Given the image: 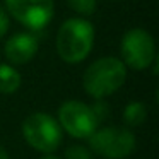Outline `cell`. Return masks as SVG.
<instances>
[{
  "instance_id": "1",
  "label": "cell",
  "mask_w": 159,
  "mask_h": 159,
  "mask_svg": "<svg viewBox=\"0 0 159 159\" xmlns=\"http://www.w3.org/2000/svg\"><path fill=\"white\" fill-rule=\"evenodd\" d=\"M127 80V67L116 57L98 58L86 69L82 77L84 91L96 99L116 93Z\"/></svg>"
},
{
  "instance_id": "2",
  "label": "cell",
  "mask_w": 159,
  "mask_h": 159,
  "mask_svg": "<svg viewBox=\"0 0 159 159\" xmlns=\"http://www.w3.org/2000/svg\"><path fill=\"white\" fill-rule=\"evenodd\" d=\"M94 45V26L82 17L67 19L57 33V52L67 63L87 58Z\"/></svg>"
},
{
  "instance_id": "3",
  "label": "cell",
  "mask_w": 159,
  "mask_h": 159,
  "mask_svg": "<svg viewBox=\"0 0 159 159\" xmlns=\"http://www.w3.org/2000/svg\"><path fill=\"white\" fill-rule=\"evenodd\" d=\"M22 135L33 149L50 154L62 142V127L48 113H33L22 123Z\"/></svg>"
},
{
  "instance_id": "4",
  "label": "cell",
  "mask_w": 159,
  "mask_h": 159,
  "mask_svg": "<svg viewBox=\"0 0 159 159\" xmlns=\"http://www.w3.org/2000/svg\"><path fill=\"white\" fill-rule=\"evenodd\" d=\"M89 145L106 159H123L135 151V135L123 127H104L89 137Z\"/></svg>"
},
{
  "instance_id": "5",
  "label": "cell",
  "mask_w": 159,
  "mask_h": 159,
  "mask_svg": "<svg viewBox=\"0 0 159 159\" xmlns=\"http://www.w3.org/2000/svg\"><path fill=\"white\" fill-rule=\"evenodd\" d=\"M58 123L70 137L89 139L98 130V120L93 106L82 101H65L58 108Z\"/></svg>"
},
{
  "instance_id": "6",
  "label": "cell",
  "mask_w": 159,
  "mask_h": 159,
  "mask_svg": "<svg viewBox=\"0 0 159 159\" xmlns=\"http://www.w3.org/2000/svg\"><path fill=\"white\" fill-rule=\"evenodd\" d=\"M121 62L132 70H144L156 60L154 38L145 29L134 28L121 38Z\"/></svg>"
},
{
  "instance_id": "7",
  "label": "cell",
  "mask_w": 159,
  "mask_h": 159,
  "mask_svg": "<svg viewBox=\"0 0 159 159\" xmlns=\"http://www.w3.org/2000/svg\"><path fill=\"white\" fill-rule=\"evenodd\" d=\"M7 12L31 31H41L53 19V0H5Z\"/></svg>"
},
{
  "instance_id": "8",
  "label": "cell",
  "mask_w": 159,
  "mask_h": 159,
  "mask_svg": "<svg viewBox=\"0 0 159 159\" xmlns=\"http://www.w3.org/2000/svg\"><path fill=\"white\" fill-rule=\"evenodd\" d=\"M39 43L38 38L31 33H17L12 38H9V41L4 46L5 58L14 65H24L29 60L34 58V55L38 53Z\"/></svg>"
},
{
  "instance_id": "9",
  "label": "cell",
  "mask_w": 159,
  "mask_h": 159,
  "mask_svg": "<svg viewBox=\"0 0 159 159\" xmlns=\"http://www.w3.org/2000/svg\"><path fill=\"white\" fill-rule=\"evenodd\" d=\"M22 77L17 70L9 63H0V93L14 94L21 87Z\"/></svg>"
},
{
  "instance_id": "10",
  "label": "cell",
  "mask_w": 159,
  "mask_h": 159,
  "mask_svg": "<svg viewBox=\"0 0 159 159\" xmlns=\"http://www.w3.org/2000/svg\"><path fill=\"white\" fill-rule=\"evenodd\" d=\"M147 118V106L144 103H139V101H134V103H128L123 110V121L128 125V127H139L142 125Z\"/></svg>"
},
{
  "instance_id": "11",
  "label": "cell",
  "mask_w": 159,
  "mask_h": 159,
  "mask_svg": "<svg viewBox=\"0 0 159 159\" xmlns=\"http://www.w3.org/2000/svg\"><path fill=\"white\" fill-rule=\"evenodd\" d=\"M69 7L80 16H93L98 7V0H67Z\"/></svg>"
},
{
  "instance_id": "12",
  "label": "cell",
  "mask_w": 159,
  "mask_h": 159,
  "mask_svg": "<svg viewBox=\"0 0 159 159\" xmlns=\"http://www.w3.org/2000/svg\"><path fill=\"white\" fill-rule=\"evenodd\" d=\"M65 159H93V152L84 145H72L67 149Z\"/></svg>"
},
{
  "instance_id": "13",
  "label": "cell",
  "mask_w": 159,
  "mask_h": 159,
  "mask_svg": "<svg viewBox=\"0 0 159 159\" xmlns=\"http://www.w3.org/2000/svg\"><path fill=\"white\" fill-rule=\"evenodd\" d=\"M9 31V16L2 5H0V38H4Z\"/></svg>"
},
{
  "instance_id": "14",
  "label": "cell",
  "mask_w": 159,
  "mask_h": 159,
  "mask_svg": "<svg viewBox=\"0 0 159 159\" xmlns=\"http://www.w3.org/2000/svg\"><path fill=\"white\" fill-rule=\"evenodd\" d=\"M0 159H9V154H7V151H5L2 145H0Z\"/></svg>"
},
{
  "instance_id": "15",
  "label": "cell",
  "mask_w": 159,
  "mask_h": 159,
  "mask_svg": "<svg viewBox=\"0 0 159 159\" xmlns=\"http://www.w3.org/2000/svg\"><path fill=\"white\" fill-rule=\"evenodd\" d=\"M41 159H60V157H57V156H53L52 152H50V154H45Z\"/></svg>"
}]
</instances>
